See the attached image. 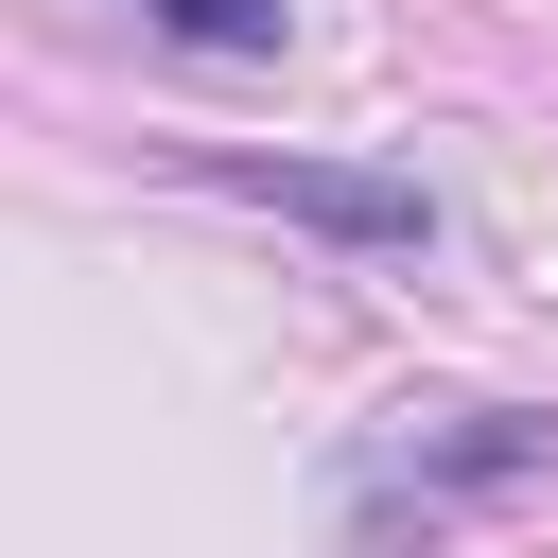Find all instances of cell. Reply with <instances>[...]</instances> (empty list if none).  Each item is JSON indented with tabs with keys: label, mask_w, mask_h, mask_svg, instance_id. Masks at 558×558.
<instances>
[{
	"label": "cell",
	"mask_w": 558,
	"mask_h": 558,
	"mask_svg": "<svg viewBox=\"0 0 558 558\" xmlns=\"http://www.w3.org/2000/svg\"><path fill=\"white\" fill-rule=\"evenodd\" d=\"M244 192H279L296 227H331V244H436V209L401 192V174H314V157H244Z\"/></svg>",
	"instance_id": "1"
},
{
	"label": "cell",
	"mask_w": 558,
	"mask_h": 558,
	"mask_svg": "<svg viewBox=\"0 0 558 558\" xmlns=\"http://www.w3.org/2000/svg\"><path fill=\"white\" fill-rule=\"evenodd\" d=\"M157 35H192V52H279V0H157Z\"/></svg>",
	"instance_id": "2"
}]
</instances>
